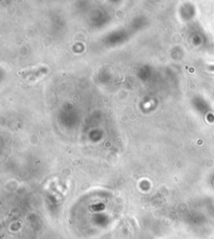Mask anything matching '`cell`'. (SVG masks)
Segmentation results:
<instances>
[{"instance_id": "cell-1", "label": "cell", "mask_w": 214, "mask_h": 239, "mask_svg": "<svg viewBox=\"0 0 214 239\" xmlns=\"http://www.w3.org/2000/svg\"><path fill=\"white\" fill-rule=\"evenodd\" d=\"M209 70H213V71H214V66H211L209 67Z\"/></svg>"}]
</instances>
